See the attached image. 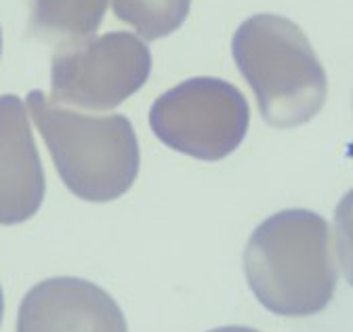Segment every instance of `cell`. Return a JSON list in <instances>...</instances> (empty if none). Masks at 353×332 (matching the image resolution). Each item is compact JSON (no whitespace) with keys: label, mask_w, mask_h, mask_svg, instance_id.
<instances>
[{"label":"cell","mask_w":353,"mask_h":332,"mask_svg":"<svg viewBox=\"0 0 353 332\" xmlns=\"http://www.w3.org/2000/svg\"><path fill=\"white\" fill-rule=\"evenodd\" d=\"M322 217L284 211L263 221L244 251V271L259 303L278 315H309L332 297L334 267Z\"/></svg>","instance_id":"1"},{"label":"cell","mask_w":353,"mask_h":332,"mask_svg":"<svg viewBox=\"0 0 353 332\" xmlns=\"http://www.w3.org/2000/svg\"><path fill=\"white\" fill-rule=\"evenodd\" d=\"M28 110L47 141L65 187L86 202L124 196L139 175V143L126 116H88L53 103L42 91L28 95Z\"/></svg>","instance_id":"2"},{"label":"cell","mask_w":353,"mask_h":332,"mask_svg":"<svg viewBox=\"0 0 353 332\" xmlns=\"http://www.w3.org/2000/svg\"><path fill=\"white\" fill-rule=\"evenodd\" d=\"M234 59L254 91L261 116L278 129L312 120L326 99V76L305 34L286 17L254 15L232 43Z\"/></svg>","instance_id":"3"},{"label":"cell","mask_w":353,"mask_h":332,"mask_svg":"<svg viewBox=\"0 0 353 332\" xmlns=\"http://www.w3.org/2000/svg\"><path fill=\"white\" fill-rule=\"evenodd\" d=\"M248 122L244 95L219 78L185 80L150 110V127L164 145L206 162L228 158L240 147Z\"/></svg>","instance_id":"4"},{"label":"cell","mask_w":353,"mask_h":332,"mask_svg":"<svg viewBox=\"0 0 353 332\" xmlns=\"http://www.w3.org/2000/svg\"><path fill=\"white\" fill-rule=\"evenodd\" d=\"M152 55L143 40L110 32L59 49L51 65V101L93 112L118 107L150 76Z\"/></svg>","instance_id":"5"},{"label":"cell","mask_w":353,"mask_h":332,"mask_svg":"<svg viewBox=\"0 0 353 332\" xmlns=\"http://www.w3.org/2000/svg\"><path fill=\"white\" fill-rule=\"evenodd\" d=\"M17 332H128L118 303L97 284L51 278L23 297Z\"/></svg>","instance_id":"6"},{"label":"cell","mask_w":353,"mask_h":332,"mask_svg":"<svg viewBox=\"0 0 353 332\" xmlns=\"http://www.w3.org/2000/svg\"><path fill=\"white\" fill-rule=\"evenodd\" d=\"M44 169L26 105L15 95L0 97V225L32 219L44 200Z\"/></svg>","instance_id":"7"},{"label":"cell","mask_w":353,"mask_h":332,"mask_svg":"<svg viewBox=\"0 0 353 332\" xmlns=\"http://www.w3.org/2000/svg\"><path fill=\"white\" fill-rule=\"evenodd\" d=\"M108 0H30V32L59 49L93 38Z\"/></svg>","instance_id":"8"},{"label":"cell","mask_w":353,"mask_h":332,"mask_svg":"<svg viewBox=\"0 0 353 332\" xmlns=\"http://www.w3.org/2000/svg\"><path fill=\"white\" fill-rule=\"evenodd\" d=\"M112 7L116 17L135 28L141 38L158 40L181 28L192 0H112Z\"/></svg>","instance_id":"9"},{"label":"cell","mask_w":353,"mask_h":332,"mask_svg":"<svg viewBox=\"0 0 353 332\" xmlns=\"http://www.w3.org/2000/svg\"><path fill=\"white\" fill-rule=\"evenodd\" d=\"M336 227H339V240H341L343 265L349 273V280L353 282V191L339 206Z\"/></svg>","instance_id":"10"},{"label":"cell","mask_w":353,"mask_h":332,"mask_svg":"<svg viewBox=\"0 0 353 332\" xmlns=\"http://www.w3.org/2000/svg\"><path fill=\"white\" fill-rule=\"evenodd\" d=\"M210 332H256V330L244 328V326H228V328H216V330H210Z\"/></svg>","instance_id":"11"},{"label":"cell","mask_w":353,"mask_h":332,"mask_svg":"<svg viewBox=\"0 0 353 332\" xmlns=\"http://www.w3.org/2000/svg\"><path fill=\"white\" fill-rule=\"evenodd\" d=\"M3 311H5V297H3V286H0V324H3Z\"/></svg>","instance_id":"12"},{"label":"cell","mask_w":353,"mask_h":332,"mask_svg":"<svg viewBox=\"0 0 353 332\" xmlns=\"http://www.w3.org/2000/svg\"><path fill=\"white\" fill-rule=\"evenodd\" d=\"M0 53H3V30H0Z\"/></svg>","instance_id":"13"}]
</instances>
